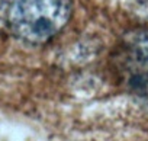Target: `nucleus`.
Masks as SVG:
<instances>
[{
	"instance_id": "7ed1b4c3",
	"label": "nucleus",
	"mask_w": 148,
	"mask_h": 141,
	"mask_svg": "<svg viewBox=\"0 0 148 141\" xmlns=\"http://www.w3.org/2000/svg\"><path fill=\"white\" fill-rule=\"evenodd\" d=\"M134 2H135V8L145 18H148V0H134Z\"/></svg>"
},
{
	"instance_id": "f03ea898",
	"label": "nucleus",
	"mask_w": 148,
	"mask_h": 141,
	"mask_svg": "<svg viewBox=\"0 0 148 141\" xmlns=\"http://www.w3.org/2000/svg\"><path fill=\"white\" fill-rule=\"evenodd\" d=\"M112 65L122 87L148 109V29L125 34L112 54Z\"/></svg>"
},
{
	"instance_id": "f257e3e1",
	"label": "nucleus",
	"mask_w": 148,
	"mask_h": 141,
	"mask_svg": "<svg viewBox=\"0 0 148 141\" xmlns=\"http://www.w3.org/2000/svg\"><path fill=\"white\" fill-rule=\"evenodd\" d=\"M71 9V0H10L9 26L23 42L45 44L67 25Z\"/></svg>"
}]
</instances>
